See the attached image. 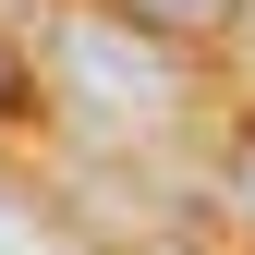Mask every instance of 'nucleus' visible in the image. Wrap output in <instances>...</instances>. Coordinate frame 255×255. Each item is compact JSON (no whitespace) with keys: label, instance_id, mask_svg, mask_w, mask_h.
Instances as JSON below:
<instances>
[{"label":"nucleus","instance_id":"1","mask_svg":"<svg viewBox=\"0 0 255 255\" xmlns=\"http://www.w3.org/2000/svg\"><path fill=\"white\" fill-rule=\"evenodd\" d=\"M49 73H61V98H73V122H98V134L170 110V61H158V37L122 24V12H73L49 37Z\"/></svg>","mask_w":255,"mask_h":255},{"label":"nucleus","instance_id":"2","mask_svg":"<svg viewBox=\"0 0 255 255\" xmlns=\"http://www.w3.org/2000/svg\"><path fill=\"white\" fill-rule=\"evenodd\" d=\"M98 12L146 24V37H207V24H231V0H98Z\"/></svg>","mask_w":255,"mask_h":255},{"label":"nucleus","instance_id":"3","mask_svg":"<svg viewBox=\"0 0 255 255\" xmlns=\"http://www.w3.org/2000/svg\"><path fill=\"white\" fill-rule=\"evenodd\" d=\"M0 255H73V231H61V219H37L24 195H0Z\"/></svg>","mask_w":255,"mask_h":255},{"label":"nucleus","instance_id":"4","mask_svg":"<svg viewBox=\"0 0 255 255\" xmlns=\"http://www.w3.org/2000/svg\"><path fill=\"white\" fill-rule=\"evenodd\" d=\"M231 207H243V231H255V134L231 146Z\"/></svg>","mask_w":255,"mask_h":255},{"label":"nucleus","instance_id":"5","mask_svg":"<svg viewBox=\"0 0 255 255\" xmlns=\"http://www.w3.org/2000/svg\"><path fill=\"white\" fill-rule=\"evenodd\" d=\"M0 98H12V49H0Z\"/></svg>","mask_w":255,"mask_h":255},{"label":"nucleus","instance_id":"6","mask_svg":"<svg viewBox=\"0 0 255 255\" xmlns=\"http://www.w3.org/2000/svg\"><path fill=\"white\" fill-rule=\"evenodd\" d=\"M158 255H170V243H158Z\"/></svg>","mask_w":255,"mask_h":255}]
</instances>
